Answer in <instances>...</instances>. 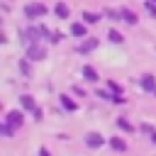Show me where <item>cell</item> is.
Wrapping results in <instances>:
<instances>
[{
  "mask_svg": "<svg viewBox=\"0 0 156 156\" xmlns=\"http://www.w3.org/2000/svg\"><path fill=\"white\" fill-rule=\"evenodd\" d=\"M24 15H27L29 20H34V17H44V15H46V7H44L41 2H29V5L24 7Z\"/></svg>",
  "mask_w": 156,
  "mask_h": 156,
  "instance_id": "cell-1",
  "label": "cell"
},
{
  "mask_svg": "<svg viewBox=\"0 0 156 156\" xmlns=\"http://www.w3.org/2000/svg\"><path fill=\"white\" fill-rule=\"evenodd\" d=\"M27 56H29L32 61H41V58L46 56V49H44V46H39V44H29V49H27Z\"/></svg>",
  "mask_w": 156,
  "mask_h": 156,
  "instance_id": "cell-2",
  "label": "cell"
},
{
  "mask_svg": "<svg viewBox=\"0 0 156 156\" xmlns=\"http://www.w3.org/2000/svg\"><path fill=\"white\" fill-rule=\"evenodd\" d=\"M22 119H24V115H22L20 110H12V112H7V119H5V122L17 129V127H22Z\"/></svg>",
  "mask_w": 156,
  "mask_h": 156,
  "instance_id": "cell-3",
  "label": "cell"
},
{
  "mask_svg": "<svg viewBox=\"0 0 156 156\" xmlns=\"http://www.w3.org/2000/svg\"><path fill=\"white\" fill-rule=\"evenodd\" d=\"M102 141H105V139H102L98 132H90V134L85 136V144H88L90 149H98V146H102Z\"/></svg>",
  "mask_w": 156,
  "mask_h": 156,
  "instance_id": "cell-4",
  "label": "cell"
},
{
  "mask_svg": "<svg viewBox=\"0 0 156 156\" xmlns=\"http://www.w3.org/2000/svg\"><path fill=\"white\" fill-rule=\"evenodd\" d=\"M95 46H98V39H85V41L78 46V51H80V54H88V51H93Z\"/></svg>",
  "mask_w": 156,
  "mask_h": 156,
  "instance_id": "cell-5",
  "label": "cell"
},
{
  "mask_svg": "<svg viewBox=\"0 0 156 156\" xmlns=\"http://www.w3.org/2000/svg\"><path fill=\"white\" fill-rule=\"evenodd\" d=\"M119 12H122V20H124L127 24H136V15H134L132 10H127V7H122Z\"/></svg>",
  "mask_w": 156,
  "mask_h": 156,
  "instance_id": "cell-6",
  "label": "cell"
},
{
  "mask_svg": "<svg viewBox=\"0 0 156 156\" xmlns=\"http://www.w3.org/2000/svg\"><path fill=\"white\" fill-rule=\"evenodd\" d=\"M141 88L144 90H156V78L154 76H144L141 78Z\"/></svg>",
  "mask_w": 156,
  "mask_h": 156,
  "instance_id": "cell-7",
  "label": "cell"
},
{
  "mask_svg": "<svg viewBox=\"0 0 156 156\" xmlns=\"http://www.w3.org/2000/svg\"><path fill=\"white\" fill-rule=\"evenodd\" d=\"M71 34H73V37H85V24L76 22V24L71 27Z\"/></svg>",
  "mask_w": 156,
  "mask_h": 156,
  "instance_id": "cell-8",
  "label": "cell"
},
{
  "mask_svg": "<svg viewBox=\"0 0 156 156\" xmlns=\"http://www.w3.org/2000/svg\"><path fill=\"white\" fill-rule=\"evenodd\" d=\"M83 76H85L88 80H93V83L98 80V71H95L93 66H85V68H83Z\"/></svg>",
  "mask_w": 156,
  "mask_h": 156,
  "instance_id": "cell-9",
  "label": "cell"
},
{
  "mask_svg": "<svg viewBox=\"0 0 156 156\" xmlns=\"http://www.w3.org/2000/svg\"><path fill=\"white\" fill-rule=\"evenodd\" d=\"M110 146H112V149H117V151H124V149H127V144H124V139H119V136H115V139H110Z\"/></svg>",
  "mask_w": 156,
  "mask_h": 156,
  "instance_id": "cell-10",
  "label": "cell"
},
{
  "mask_svg": "<svg viewBox=\"0 0 156 156\" xmlns=\"http://www.w3.org/2000/svg\"><path fill=\"white\" fill-rule=\"evenodd\" d=\"M54 12H56V17H61V20H66V17H68V7H66V5H63V2H58V5H56V10H54Z\"/></svg>",
  "mask_w": 156,
  "mask_h": 156,
  "instance_id": "cell-11",
  "label": "cell"
},
{
  "mask_svg": "<svg viewBox=\"0 0 156 156\" xmlns=\"http://www.w3.org/2000/svg\"><path fill=\"white\" fill-rule=\"evenodd\" d=\"M20 100H22V107H24V110H32V112H34V110H37V107H34V100H32V98H29V95H22V98H20Z\"/></svg>",
  "mask_w": 156,
  "mask_h": 156,
  "instance_id": "cell-12",
  "label": "cell"
},
{
  "mask_svg": "<svg viewBox=\"0 0 156 156\" xmlns=\"http://www.w3.org/2000/svg\"><path fill=\"white\" fill-rule=\"evenodd\" d=\"M83 20H85L88 24H98V22H100V15H93V12H85V15H83Z\"/></svg>",
  "mask_w": 156,
  "mask_h": 156,
  "instance_id": "cell-13",
  "label": "cell"
},
{
  "mask_svg": "<svg viewBox=\"0 0 156 156\" xmlns=\"http://www.w3.org/2000/svg\"><path fill=\"white\" fill-rule=\"evenodd\" d=\"M110 41H115V44H122V41H124V37H122L117 29H110Z\"/></svg>",
  "mask_w": 156,
  "mask_h": 156,
  "instance_id": "cell-14",
  "label": "cell"
},
{
  "mask_svg": "<svg viewBox=\"0 0 156 156\" xmlns=\"http://www.w3.org/2000/svg\"><path fill=\"white\" fill-rule=\"evenodd\" d=\"M61 105H63L66 110H76V102H73L68 95H61Z\"/></svg>",
  "mask_w": 156,
  "mask_h": 156,
  "instance_id": "cell-15",
  "label": "cell"
},
{
  "mask_svg": "<svg viewBox=\"0 0 156 156\" xmlns=\"http://www.w3.org/2000/svg\"><path fill=\"white\" fill-rule=\"evenodd\" d=\"M117 124H119V127H122L124 132H134V127H132V124H129V122H127L124 117H119V119H117Z\"/></svg>",
  "mask_w": 156,
  "mask_h": 156,
  "instance_id": "cell-16",
  "label": "cell"
},
{
  "mask_svg": "<svg viewBox=\"0 0 156 156\" xmlns=\"http://www.w3.org/2000/svg\"><path fill=\"white\" fill-rule=\"evenodd\" d=\"M12 129H15V127H10V124L5 122V124L0 127V134H2V136H12Z\"/></svg>",
  "mask_w": 156,
  "mask_h": 156,
  "instance_id": "cell-17",
  "label": "cell"
},
{
  "mask_svg": "<svg viewBox=\"0 0 156 156\" xmlns=\"http://www.w3.org/2000/svg\"><path fill=\"white\" fill-rule=\"evenodd\" d=\"M110 90H112L115 95H119V93H122V85H117L115 80H110Z\"/></svg>",
  "mask_w": 156,
  "mask_h": 156,
  "instance_id": "cell-18",
  "label": "cell"
},
{
  "mask_svg": "<svg viewBox=\"0 0 156 156\" xmlns=\"http://www.w3.org/2000/svg\"><path fill=\"white\" fill-rule=\"evenodd\" d=\"M146 10H149V12L156 17V5H154V0H146Z\"/></svg>",
  "mask_w": 156,
  "mask_h": 156,
  "instance_id": "cell-19",
  "label": "cell"
},
{
  "mask_svg": "<svg viewBox=\"0 0 156 156\" xmlns=\"http://www.w3.org/2000/svg\"><path fill=\"white\" fill-rule=\"evenodd\" d=\"M151 141H154V144H156V132H154V134H151Z\"/></svg>",
  "mask_w": 156,
  "mask_h": 156,
  "instance_id": "cell-20",
  "label": "cell"
},
{
  "mask_svg": "<svg viewBox=\"0 0 156 156\" xmlns=\"http://www.w3.org/2000/svg\"><path fill=\"white\" fill-rule=\"evenodd\" d=\"M154 93H156V90H154Z\"/></svg>",
  "mask_w": 156,
  "mask_h": 156,
  "instance_id": "cell-21",
  "label": "cell"
},
{
  "mask_svg": "<svg viewBox=\"0 0 156 156\" xmlns=\"http://www.w3.org/2000/svg\"><path fill=\"white\" fill-rule=\"evenodd\" d=\"M154 2H156V0H154Z\"/></svg>",
  "mask_w": 156,
  "mask_h": 156,
  "instance_id": "cell-22",
  "label": "cell"
}]
</instances>
